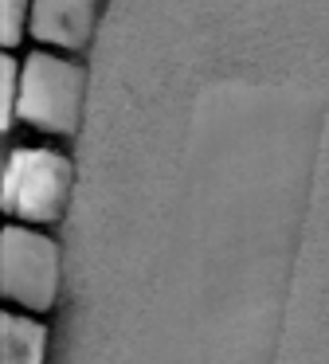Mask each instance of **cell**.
I'll return each mask as SVG.
<instances>
[{"instance_id":"1","label":"cell","mask_w":329,"mask_h":364,"mask_svg":"<svg viewBox=\"0 0 329 364\" xmlns=\"http://www.w3.org/2000/svg\"><path fill=\"white\" fill-rule=\"evenodd\" d=\"M86 71L78 59H67L59 51H31L20 63V106L16 118L28 126H39L47 134H70L78 126Z\"/></svg>"},{"instance_id":"2","label":"cell","mask_w":329,"mask_h":364,"mask_svg":"<svg viewBox=\"0 0 329 364\" xmlns=\"http://www.w3.org/2000/svg\"><path fill=\"white\" fill-rule=\"evenodd\" d=\"M70 196V161L51 145H16L4 161V212L24 223H51Z\"/></svg>"},{"instance_id":"3","label":"cell","mask_w":329,"mask_h":364,"mask_svg":"<svg viewBox=\"0 0 329 364\" xmlns=\"http://www.w3.org/2000/svg\"><path fill=\"white\" fill-rule=\"evenodd\" d=\"M0 286L4 298L43 314L59 290V247L28 223H4L0 231Z\"/></svg>"},{"instance_id":"4","label":"cell","mask_w":329,"mask_h":364,"mask_svg":"<svg viewBox=\"0 0 329 364\" xmlns=\"http://www.w3.org/2000/svg\"><path fill=\"white\" fill-rule=\"evenodd\" d=\"M94 12H98V0H31L28 32L39 43L75 51L90 40Z\"/></svg>"},{"instance_id":"5","label":"cell","mask_w":329,"mask_h":364,"mask_svg":"<svg viewBox=\"0 0 329 364\" xmlns=\"http://www.w3.org/2000/svg\"><path fill=\"white\" fill-rule=\"evenodd\" d=\"M47 356V325L28 314H0V364H43Z\"/></svg>"},{"instance_id":"6","label":"cell","mask_w":329,"mask_h":364,"mask_svg":"<svg viewBox=\"0 0 329 364\" xmlns=\"http://www.w3.org/2000/svg\"><path fill=\"white\" fill-rule=\"evenodd\" d=\"M16 106H20V63L12 55H0V126H12Z\"/></svg>"},{"instance_id":"7","label":"cell","mask_w":329,"mask_h":364,"mask_svg":"<svg viewBox=\"0 0 329 364\" xmlns=\"http://www.w3.org/2000/svg\"><path fill=\"white\" fill-rule=\"evenodd\" d=\"M28 20H31V0H0V43H4V51L12 43H20Z\"/></svg>"}]
</instances>
